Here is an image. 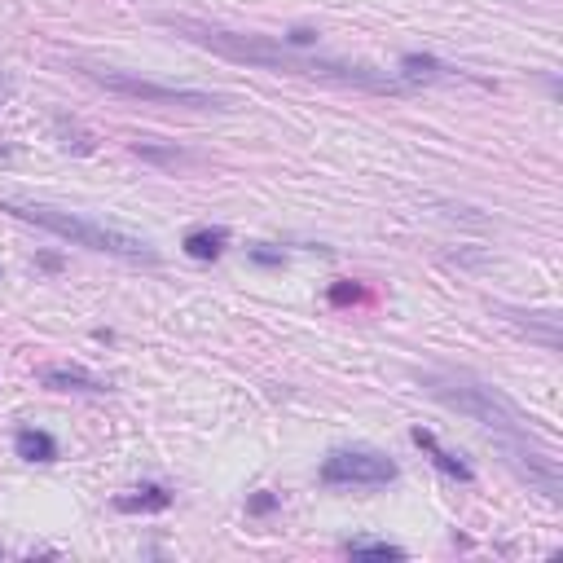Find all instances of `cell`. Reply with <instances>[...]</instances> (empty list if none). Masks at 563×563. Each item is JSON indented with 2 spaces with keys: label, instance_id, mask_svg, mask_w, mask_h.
Returning a JSON list of instances; mask_svg holds the SVG:
<instances>
[{
  "label": "cell",
  "instance_id": "cell-1",
  "mask_svg": "<svg viewBox=\"0 0 563 563\" xmlns=\"http://www.w3.org/2000/svg\"><path fill=\"white\" fill-rule=\"evenodd\" d=\"M163 27H172L176 36L203 44V49L220 53L229 62H247L273 75H304V80H330L344 88H374V93H401V80H392L388 71H374L361 62H344V58H304V53L286 49V44L269 40V36H242V31H225V27H207L194 18H159Z\"/></svg>",
  "mask_w": 563,
  "mask_h": 563
},
{
  "label": "cell",
  "instance_id": "cell-2",
  "mask_svg": "<svg viewBox=\"0 0 563 563\" xmlns=\"http://www.w3.org/2000/svg\"><path fill=\"white\" fill-rule=\"evenodd\" d=\"M0 212L27 220V225L44 229V234L71 242V247H88V251H106V256L132 260V264H159V251L150 247L146 238H132L115 225H102V220H88L75 212H62V207H44V203H0Z\"/></svg>",
  "mask_w": 563,
  "mask_h": 563
},
{
  "label": "cell",
  "instance_id": "cell-3",
  "mask_svg": "<svg viewBox=\"0 0 563 563\" xmlns=\"http://www.w3.org/2000/svg\"><path fill=\"white\" fill-rule=\"evenodd\" d=\"M423 388L432 392L440 405H449V410L476 418V423L493 440H524V436H533V432H528V418L515 410V405L506 401L498 388H489V383L462 379V374H427Z\"/></svg>",
  "mask_w": 563,
  "mask_h": 563
},
{
  "label": "cell",
  "instance_id": "cell-4",
  "mask_svg": "<svg viewBox=\"0 0 563 563\" xmlns=\"http://www.w3.org/2000/svg\"><path fill=\"white\" fill-rule=\"evenodd\" d=\"M84 80L102 84L106 93L119 97H137L150 106H185V110H234V97L225 93H203V88H176V84H159V80H141L132 71H115V66H80Z\"/></svg>",
  "mask_w": 563,
  "mask_h": 563
},
{
  "label": "cell",
  "instance_id": "cell-5",
  "mask_svg": "<svg viewBox=\"0 0 563 563\" xmlns=\"http://www.w3.org/2000/svg\"><path fill=\"white\" fill-rule=\"evenodd\" d=\"M396 476H401V467L379 449H335L317 467V480L326 489H383Z\"/></svg>",
  "mask_w": 563,
  "mask_h": 563
},
{
  "label": "cell",
  "instance_id": "cell-6",
  "mask_svg": "<svg viewBox=\"0 0 563 563\" xmlns=\"http://www.w3.org/2000/svg\"><path fill=\"white\" fill-rule=\"evenodd\" d=\"M40 383H44V388H53V392H93V396L110 392V383L97 379V374L84 370V366H44Z\"/></svg>",
  "mask_w": 563,
  "mask_h": 563
},
{
  "label": "cell",
  "instance_id": "cell-7",
  "mask_svg": "<svg viewBox=\"0 0 563 563\" xmlns=\"http://www.w3.org/2000/svg\"><path fill=\"white\" fill-rule=\"evenodd\" d=\"M410 440H414L418 449H423L427 458H432V467H436V471H445L449 480H458V484H471V480H476V471H471V467H467V462H462L458 454H449V449L440 445V440H436L432 432H427V427H414V432H410Z\"/></svg>",
  "mask_w": 563,
  "mask_h": 563
},
{
  "label": "cell",
  "instance_id": "cell-8",
  "mask_svg": "<svg viewBox=\"0 0 563 563\" xmlns=\"http://www.w3.org/2000/svg\"><path fill=\"white\" fill-rule=\"evenodd\" d=\"M185 256L190 260H216L220 251L229 247V229H220V225H207V229H190L185 234Z\"/></svg>",
  "mask_w": 563,
  "mask_h": 563
},
{
  "label": "cell",
  "instance_id": "cell-9",
  "mask_svg": "<svg viewBox=\"0 0 563 563\" xmlns=\"http://www.w3.org/2000/svg\"><path fill=\"white\" fill-rule=\"evenodd\" d=\"M14 449L22 462H58V440L49 432H40V427H22L14 436Z\"/></svg>",
  "mask_w": 563,
  "mask_h": 563
},
{
  "label": "cell",
  "instance_id": "cell-10",
  "mask_svg": "<svg viewBox=\"0 0 563 563\" xmlns=\"http://www.w3.org/2000/svg\"><path fill=\"white\" fill-rule=\"evenodd\" d=\"M401 75H405V80H458L454 66L427 58V53H405V58H401Z\"/></svg>",
  "mask_w": 563,
  "mask_h": 563
},
{
  "label": "cell",
  "instance_id": "cell-11",
  "mask_svg": "<svg viewBox=\"0 0 563 563\" xmlns=\"http://www.w3.org/2000/svg\"><path fill=\"white\" fill-rule=\"evenodd\" d=\"M119 506V511H168V506H172V493L168 489H163V484H141V489H132L128 493V498H119L115 502Z\"/></svg>",
  "mask_w": 563,
  "mask_h": 563
},
{
  "label": "cell",
  "instance_id": "cell-12",
  "mask_svg": "<svg viewBox=\"0 0 563 563\" xmlns=\"http://www.w3.org/2000/svg\"><path fill=\"white\" fill-rule=\"evenodd\" d=\"M344 550H348V555H374V559H405V550H401V546L379 542V537H352V542H348Z\"/></svg>",
  "mask_w": 563,
  "mask_h": 563
},
{
  "label": "cell",
  "instance_id": "cell-13",
  "mask_svg": "<svg viewBox=\"0 0 563 563\" xmlns=\"http://www.w3.org/2000/svg\"><path fill=\"white\" fill-rule=\"evenodd\" d=\"M141 154V159H154V163H168V168H181V163H190V154H181V150H150V146H132Z\"/></svg>",
  "mask_w": 563,
  "mask_h": 563
},
{
  "label": "cell",
  "instance_id": "cell-14",
  "mask_svg": "<svg viewBox=\"0 0 563 563\" xmlns=\"http://www.w3.org/2000/svg\"><path fill=\"white\" fill-rule=\"evenodd\" d=\"M361 295H366V291H361V286H330V300H335V304H348V300H361Z\"/></svg>",
  "mask_w": 563,
  "mask_h": 563
},
{
  "label": "cell",
  "instance_id": "cell-15",
  "mask_svg": "<svg viewBox=\"0 0 563 563\" xmlns=\"http://www.w3.org/2000/svg\"><path fill=\"white\" fill-rule=\"evenodd\" d=\"M286 40H291V44H313V40H317V31H308V27H295V31H291V36H286Z\"/></svg>",
  "mask_w": 563,
  "mask_h": 563
},
{
  "label": "cell",
  "instance_id": "cell-16",
  "mask_svg": "<svg viewBox=\"0 0 563 563\" xmlns=\"http://www.w3.org/2000/svg\"><path fill=\"white\" fill-rule=\"evenodd\" d=\"M251 260H260V264H282V251H251Z\"/></svg>",
  "mask_w": 563,
  "mask_h": 563
},
{
  "label": "cell",
  "instance_id": "cell-17",
  "mask_svg": "<svg viewBox=\"0 0 563 563\" xmlns=\"http://www.w3.org/2000/svg\"><path fill=\"white\" fill-rule=\"evenodd\" d=\"M273 506H278V498H269V493H264V498H256V502H251V511H256V515H264V511H273Z\"/></svg>",
  "mask_w": 563,
  "mask_h": 563
},
{
  "label": "cell",
  "instance_id": "cell-18",
  "mask_svg": "<svg viewBox=\"0 0 563 563\" xmlns=\"http://www.w3.org/2000/svg\"><path fill=\"white\" fill-rule=\"evenodd\" d=\"M5 154H9V150H5V146H0V159H5Z\"/></svg>",
  "mask_w": 563,
  "mask_h": 563
}]
</instances>
